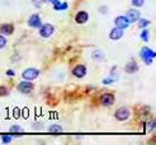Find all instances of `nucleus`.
Returning a JSON list of instances; mask_svg holds the SVG:
<instances>
[{
    "mask_svg": "<svg viewBox=\"0 0 156 145\" xmlns=\"http://www.w3.org/2000/svg\"><path fill=\"white\" fill-rule=\"evenodd\" d=\"M140 57H141V60L146 65H151L156 57V52L154 50L149 49L147 46H145V47H142L141 51H140Z\"/></svg>",
    "mask_w": 156,
    "mask_h": 145,
    "instance_id": "nucleus-1",
    "label": "nucleus"
},
{
    "mask_svg": "<svg viewBox=\"0 0 156 145\" xmlns=\"http://www.w3.org/2000/svg\"><path fill=\"white\" fill-rule=\"evenodd\" d=\"M33 88H34V85H33L32 80H24V79H23V80L18 84V87H17V89L20 92V93H23V94H29V93H32Z\"/></svg>",
    "mask_w": 156,
    "mask_h": 145,
    "instance_id": "nucleus-2",
    "label": "nucleus"
},
{
    "mask_svg": "<svg viewBox=\"0 0 156 145\" xmlns=\"http://www.w3.org/2000/svg\"><path fill=\"white\" fill-rule=\"evenodd\" d=\"M38 76H40V70L36 67H28L22 73V78L24 80H34Z\"/></svg>",
    "mask_w": 156,
    "mask_h": 145,
    "instance_id": "nucleus-3",
    "label": "nucleus"
},
{
    "mask_svg": "<svg viewBox=\"0 0 156 145\" xmlns=\"http://www.w3.org/2000/svg\"><path fill=\"white\" fill-rule=\"evenodd\" d=\"M114 117L118 121H127L131 117V111H129L128 107H121V108H118L115 111Z\"/></svg>",
    "mask_w": 156,
    "mask_h": 145,
    "instance_id": "nucleus-4",
    "label": "nucleus"
},
{
    "mask_svg": "<svg viewBox=\"0 0 156 145\" xmlns=\"http://www.w3.org/2000/svg\"><path fill=\"white\" fill-rule=\"evenodd\" d=\"M55 33V27L50 23H46V24H41L40 27V36L43 38H48Z\"/></svg>",
    "mask_w": 156,
    "mask_h": 145,
    "instance_id": "nucleus-5",
    "label": "nucleus"
},
{
    "mask_svg": "<svg viewBox=\"0 0 156 145\" xmlns=\"http://www.w3.org/2000/svg\"><path fill=\"white\" fill-rule=\"evenodd\" d=\"M114 101H115V98L112 93H104V94H102V97H100V103H102V106H104V107L113 106Z\"/></svg>",
    "mask_w": 156,
    "mask_h": 145,
    "instance_id": "nucleus-6",
    "label": "nucleus"
},
{
    "mask_svg": "<svg viewBox=\"0 0 156 145\" xmlns=\"http://www.w3.org/2000/svg\"><path fill=\"white\" fill-rule=\"evenodd\" d=\"M73 75L75 76V78H77V79L84 78V76L87 75V66L81 65V64L76 65V66L73 69Z\"/></svg>",
    "mask_w": 156,
    "mask_h": 145,
    "instance_id": "nucleus-7",
    "label": "nucleus"
},
{
    "mask_svg": "<svg viewBox=\"0 0 156 145\" xmlns=\"http://www.w3.org/2000/svg\"><path fill=\"white\" fill-rule=\"evenodd\" d=\"M41 24H42V20H41L40 14H32L28 18V26L30 28H40Z\"/></svg>",
    "mask_w": 156,
    "mask_h": 145,
    "instance_id": "nucleus-8",
    "label": "nucleus"
},
{
    "mask_svg": "<svg viewBox=\"0 0 156 145\" xmlns=\"http://www.w3.org/2000/svg\"><path fill=\"white\" fill-rule=\"evenodd\" d=\"M114 23H115V27H118V28H121V29H126V28H128L129 27V20L124 17V15H119V17H117L115 19H114Z\"/></svg>",
    "mask_w": 156,
    "mask_h": 145,
    "instance_id": "nucleus-9",
    "label": "nucleus"
},
{
    "mask_svg": "<svg viewBox=\"0 0 156 145\" xmlns=\"http://www.w3.org/2000/svg\"><path fill=\"white\" fill-rule=\"evenodd\" d=\"M89 20V13L85 12V10H80L77 12L76 15H75V22L77 24H85Z\"/></svg>",
    "mask_w": 156,
    "mask_h": 145,
    "instance_id": "nucleus-10",
    "label": "nucleus"
},
{
    "mask_svg": "<svg viewBox=\"0 0 156 145\" xmlns=\"http://www.w3.org/2000/svg\"><path fill=\"white\" fill-rule=\"evenodd\" d=\"M124 17L129 20V23H135L140 18V12H138V9H129Z\"/></svg>",
    "mask_w": 156,
    "mask_h": 145,
    "instance_id": "nucleus-11",
    "label": "nucleus"
},
{
    "mask_svg": "<svg viewBox=\"0 0 156 145\" xmlns=\"http://www.w3.org/2000/svg\"><path fill=\"white\" fill-rule=\"evenodd\" d=\"M109 37H111V40H113V41L121 40V38L123 37V29H121L118 27H114L111 31V33H109Z\"/></svg>",
    "mask_w": 156,
    "mask_h": 145,
    "instance_id": "nucleus-12",
    "label": "nucleus"
},
{
    "mask_svg": "<svg viewBox=\"0 0 156 145\" xmlns=\"http://www.w3.org/2000/svg\"><path fill=\"white\" fill-rule=\"evenodd\" d=\"M14 32V26L10 23H5V24L0 26V33L3 36H10Z\"/></svg>",
    "mask_w": 156,
    "mask_h": 145,
    "instance_id": "nucleus-13",
    "label": "nucleus"
},
{
    "mask_svg": "<svg viewBox=\"0 0 156 145\" xmlns=\"http://www.w3.org/2000/svg\"><path fill=\"white\" fill-rule=\"evenodd\" d=\"M124 70H126V73H128V74H135L138 71V65L136 63H128L126 66H124Z\"/></svg>",
    "mask_w": 156,
    "mask_h": 145,
    "instance_id": "nucleus-14",
    "label": "nucleus"
},
{
    "mask_svg": "<svg viewBox=\"0 0 156 145\" xmlns=\"http://www.w3.org/2000/svg\"><path fill=\"white\" fill-rule=\"evenodd\" d=\"M91 57H93V60H95V61H102L104 59V53H103L102 50H95V51H93Z\"/></svg>",
    "mask_w": 156,
    "mask_h": 145,
    "instance_id": "nucleus-15",
    "label": "nucleus"
},
{
    "mask_svg": "<svg viewBox=\"0 0 156 145\" xmlns=\"http://www.w3.org/2000/svg\"><path fill=\"white\" fill-rule=\"evenodd\" d=\"M62 131H64V129H62V126L58 124H53L48 127V132H52V134L53 132H62Z\"/></svg>",
    "mask_w": 156,
    "mask_h": 145,
    "instance_id": "nucleus-16",
    "label": "nucleus"
},
{
    "mask_svg": "<svg viewBox=\"0 0 156 145\" xmlns=\"http://www.w3.org/2000/svg\"><path fill=\"white\" fill-rule=\"evenodd\" d=\"M137 24H138V28H146L150 26V20L149 19H145V18H138L137 19Z\"/></svg>",
    "mask_w": 156,
    "mask_h": 145,
    "instance_id": "nucleus-17",
    "label": "nucleus"
},
{
    "mask_svg": "<svg viewBox=\"0 0 156 145\" xmlns=\"http://www.w3.org/2000/svg\"><path fill=\"white\" fill-rule=\"evenodd\" d=\"M67 8H69V4L67 3H61V2H58L57 4L53 5V9L55 10H66Z\"/></svg>",
    "mask_w": 156,
    "mask_h": 145,
    "instance_id": "nucleus-18",
    "label": "nucleus"
},
{
    "mask_svg": "<svg viewBox=\"0 0 156 145\" xmlns=\"http://www.w3.org/2000/svg\"><path fill=\"white\" fill-rule=\"evenodd\" d=\"M117 79H118V76H108V78H104L103 79V84L104 85H109V84H112V83H114Z\"/></svg>",
    "mask_w": 156,
    "mask_h": 145,
    "instance_id": "nucleus-19",
    "label": "nucleus"
},
{
    "mask_svg": "<svg viewBox=\"0 0 156 145\" xmlns=\"http://www.w3.org/2000/svg\"><path fill=\"white\" fill-rule=\"evenodd\" d=\"M141 38L145 41V42H149V40H150V32H149V29H144L142 32H141Z\"/></svg>",
    "mask_w": 156,
    "mask_h": 145,
    "instance_id": "nucleus-20",
    "label": "nucleus"
},
{
    "mask_svg": "<svg viewBox=\"0 0 156 145\" xmlns=\"http://www.w3.org/2000/svg\"><path fill=\"white\" fill-rule=\"evenodd\" d=\"M23 131H24V130H23L20 126H18V125H13L9 129V132H23Z\"/></svg>",
    "mask_w": 156,
    "mask_h": 145,
    "instance_id": "nucleus-21",
    "label": "nucleus"
},
{
    "mask_svg": "<svg viewBox=\"0 0 156 145\" xmlns=\"http://www.w3.org/2000/svg\"><path fill=\"white\" fill-rule=\"evenodd\" d=\"M131 3L135 8H141L145 4V0H131Z\"/></svg>",
    "mask_w": 156,
    "mask_h": 145,
    "instance_id": "nucleus-22",
    "label": "nucleus"
},
{
    "mask_svg": "<svg viewBox=\"0 0 156 145\" xmlns=\"http://www.w3.org/2000/svg\"><path fill=\"white\" fill-rule=\"evenodd\" d=\"M8 94H9V90L6 89V87H0V97H5Z\"/></svg>",
    "mask_w": 156,
    "mask_h": 145,
    "instance_id": "nucleus-23",
    "label": "nucleus"
},
{
    "mask_svg": "<svg viewBox=\"0 0 156 145\" xmlns=\"http://www.w3.org/2000/svg\"><path fill=\"white\" fill-rule=\"evenodd\" d=\"M5 46H6V38H5V36L0 34V49H4Z\"/></svg>",
    "mask_w": 156,
    "mask_h": 145,
    "instance_id": "nucleus-24",
    "label": "nucleus"
},
{
    "mask_svg": "<svg viewBox=\"0 0 156 145\" xmlns=\"http://www.w3.org/2000/svg\"><path fill=\"white\" fill-rule=\"evenodd\" d=\"M2 141H3L4 144L10 143V141H12V136H10V135H2Z\"/></svg>",
    "mask_w": 156,
    "mask_h": 145,
    "instance_id": "nucleus-25",
    "label": "nucleus"
},
{
    "mask_svg": "<svg viewBox=\"0 0 156 145\" xmlns=\"http://www.w3.org/2000/svg\"><path fill=\"white\" fill-rule=\"evenodd\" d=\"M8 76H14L15 75V73H14V70H12V69H9V70H6V73H5Z\"/></svg>",
    "mask_w": 156,
    "mask_h": 145,
    "instance_id": "nucleus-26",
    "label": "nucleus"
},
{
    "mask_svg": "<svg viewBox=\"0 0 156 145\" xmlns=\"http://www.w3.org/2000/svg\"><path fill=\"white\" fill-rule=\"evenodd\" d=\"M154 129H155V120H152V121L150 122V129H149V132H151Z\"/></svg>",
    "mask_w": 156,
    "mask_h": 145,
    "instance_id": "nucleus-27",
    "label": "nucleus"
},
{
    "mask_svg": "<svg viewBox=\"0 0 156 145\" xmlns=\"http://www.w3.org/2000/svg\"><path fill=\"white\" fill-rule=\"evenodd\" d=\"M33 129L36 130H40V129H42V126H41V124H40V122H38V124H37V122H34V124H33Z\"/></svg>",
    "mask_w": 156,
    "mask_h": 145,
    "instance_id": "nucleus-28",
    "label": "nucleus"
},
{
    "mask_svg": "<svg viewBox=\"0 0 156 145\" xmlns=\"http://www.w3.org/2000/svg\"><path fill=\"white\" fill-rule=\"evenodd\" d=\"M32 2H33V5L34 6H41V2H42V0H32Z\"/></svg>",
    "mask_w": 156,
    "mask_h": 145,
    "instance_id": "nucleus-29",
    "label": "nucleus"
},
{
    "mask_svg": "<svg viewBox=\"0 0 156 145\" xmlns=\"http://www.w3.org/2000/svg\"><path fill=\"white\" fill-rule=\"evenodd\" d=\"M44 2H47V3H51L52 5H55V4H57L60 0H44Z\"/></svg>",
    "mask_w": 156,
    "mask_h": 145,
    "instance_id": "nucleus-30",
    "label": "nucleus"
},
{
    "mask_svg": "<svg viewBox=\"0 0 156 145\" xmlns=\"http://www.w3.org/2000/svg\"><path fill=\"white\" fill-rule=\"evenodd\" d=\"M108 9H107V8L105 6H102V8H100V12H103V14H104V12H107Z\"/></svg>",
    "mask_w": 156,
    "mask_h": 145,
    "instance_id": "nucleus-31",
    "label": "nucleus"
}]
</instances>
